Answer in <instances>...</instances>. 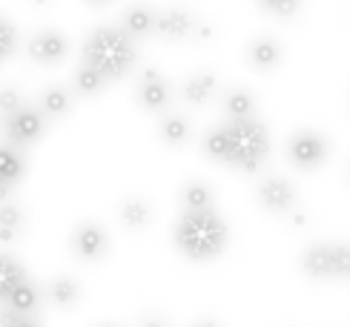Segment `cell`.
Returning a JSON list of instances; mask_svg holds the SVG:
<instances>
[{"label": "cell", "mask_w": 350, "mask_h": 327, "mask_svg": "<svg viewBox=\"0 0 350 327\" xmlns=\"http://www.w3.org/2000/svg\"><path fill=\"white\" fill-rule=\"evenodd\" d=\"M201 150L215 164H227L241 172H256L270 153L267 127L253 118V121H227L215 127L201 141Z\"/></svg>", "instance_id": "cell-1"}, {"label": "cell", "mask_w": 350, "mask_h": 327, "mask_svg": "<svg viewBox=\"0 0 350 327\" xmlns=\"http://www.w3.org/2000/svg\"><path fill=\"white\" fill-rule=\"evenodd\" d=\"M227 239H230L227 224L215 210H196V213L184 210L172 233L175 247L189 261H210L221 256Z\"/></svg>", "instance_id": "cell-2"}, {"label": "cell", "mask_w": 350, "mask_h": 327, "mask_svg": "<svg viewBox=\"0 0 350 327\" xmlns=\"http://www.w3.org/2000/svg\"><path fill=\"white\" fill-rule=\"evenodd\" d=\"M83 64L107 81H118L135 66V43L121 26H98L83 43Z\"/></svg>", "instance_id": "cell-3"}, {"label": "cell", "mask_w": 350, "mask_h": 327, "mask_svg": "<svg viewBox=\"0 0 350 327\" xmlns=\"http://www.w3.org/2000/svg\"><path fill=\"white\" fill-rule=\"evenodd\" d=\"M310 281H350V241H316L299 256Z\"/></svg>", "instance_id": "cell-4"}, {"label": "cell", "mask_w": 350, "mask_h": 327, "mask_svg": "<svg viewBox=\"0 0 350 327\" xmlns=\"http://www.w3.org/2000/svg\"><path fill=\"white\" fill-rule=\"evenodd\" d=\"M327 153H330V144L325 141V135H319V132H313V129L296 132V135L290 138V144H287V155L299 170L322 167Z\"/></svg>", "instance_id": "cell-5"}, {"label": "cell", "mask_w": 350, "mask_h": 327, "mask_svg": "<svg viewBox=\"0 0 350 327\" xmlns=\"http://www.w3.org/2000/svg\"><path fill=\"white\" fill-rule=\"evenodd\" d=\"M198 23L196 18L189 14L187 9H178V6H164L155 12V35L161 40H170V43H178V40H187L198 35Z\"/></svg>", "instance_id": "cell-6"}, {"label": "cell", "mask_w": 350, "mask_h": 327, "mask_svg": "<svg viewBox=\"0 0 350 327\" xmlns=\"http://www.w3.org/2000/svg\"><path fill=\"white\" fill-rule=\"evenodd\" d=\"M43 129H46V115L35 107H21L14 115L6 118V135L14 146H29L40 141Z\"/></svg>", "instance_id": "cell-7"}, {"label": "cell", "mask_w": 350, "mask_h": 327, "mask_svg": "<svg viewBox=\"0 0 350 327\" xmlns=\"http://www.w3.org/2000/svg\"><path fill=\"white\" fill-rule=\"evenodd\" d=\"M256 196H258V204L265 207L267 213H273V215H287V213H293V210H296V201H299L293 184H290L287 178H279V175L265 178V181L258 184Z\"/></svg>", "instance_id": "cell-8"}, {"label": "cell", "mask_w": 350, "mask_h": 327, "mask_svg": "<svg viewBox=\"0 0 350 327\" xmlns=\"http://www.w3.org/2000/svg\"><path fill=\"white\" fill-rule=\"evenodd\" d=\"M109 250V235L107 230L95 224V221H86V224H78L75 233H72V252L81 261H98L104 259Z\"/></svg>", "instance_id": "cell-9"}, {"label": "cell", "mask_w": 350, "mask_h": 327, "mask_svg": "<svg viewBox=\"0 0 350 327\" xmlns=\"http://www.w3.org/2000/svg\"><path fill=\"white\" fill-rule=\"evenodd\" d=\"M172 86L158 75L155 69H144V75H141V83L135 89V101H138V107L141 109H147V112H164L170 103H172Z\"/></svg>", "instance_id": "cell-10"}, {"label": "cell", "mask_w": 350, "mask_h": 327, "mask_svg": "<svg viewBox=\"0 0 350 327\" xmlns=\"http://www.w3.org/2000/svg\"><path fill=\"white\" fill-rule=\"evenodd\" d=\"M69 40L55 32V29H43V32H35L32 40H29V57L38 64H57L66 57Z\"/></svg>", "instance_id": "cell-11"}, {"label": "cell", "mask_w": 350, "mask_h": 327, "mask_svg": "<svg viewBox=\"0 0 350 327\" xmlns=\"http://www.w3.org/2000/svg\"><path fill=\"white\" fill-rule=\"evenodd\" d=\"M282 47L275 38H256L250 47H247V64H250L253 69L258 72H273L275 66L282 64Z\"/></svg>", "instance_id": "cell-12"}, {"label": "cell", "mask_w": 350, "mask_h": 327, "mask_svg": "<svg viewBox=\"0 0 350 327\" xmlns=\"http://www.w3.org/2000/svg\"><path fill=\"white\" fill-rule=\"evenodd\" d=\"M23 172H26L23 153L6 144L3 150H0V189H3V196H9V189L21 181Z\"/></svg>", "instance_id": "cell-13"}, {"label": "cell", "mask_w": 350, "mask_h": 327, "mask_svg": "<svg viewBox=\"0 0 350 327\" xmlns=\"http://www.w3.org/2000/svg\"><path fill=\"white\" fill-rule=\"evenodd\" d=\"M121 29L129 35V38H147L155 32V12L150 6H129L121 18Z\"/></svg>", "instance_id": "cell-14"}, {"label": "cell", "mask_w": 350, "mask_h": 327, "mask_svg": "<svg viewBox=\"0 0 350 327\" xmlns=\"http://www.w3.org/2000/svg\"><path fill=\"white\" fill-rule=\"evenodd\" d=\"M215 86H218V78L213 72H196V75H189L181 83V95L187 103H207L215 95Z\"/></svg>", "instance_id": "cell-15"}, {"label": "cell", "mask_w": 350, "mask_h": 327, "mask_svg": "<svg viewBox=\"0 0 350 327\" xmlns=\"http://www.w3.org/2000/svg\"><path fill=\"white\" fill-rule=\"evenodd\" d=\"M256 109L258 103L250 89H230L224 98V112L230 115V121H253Z\"/></svg>", "instance_id": "cell-16"}, {"label": "cell", "mask_w": 350, "mask_h": 327, "mask_svg": "<svg viewBox=\"0 0 350 327\" xmlns=\"http://www.w3.org/2000/svg\"><path fill=\"white\" fill-rule=\"evenodd\" d=\"M46 299L55 304V307H75L78 299H81V285L72 276H57L46 285Z\"/></svg>", "instance_id": "cell-17"}, {"label": "cell", "mask_w": 350, "mask_h": 327, "mask_svg": "<svg viewBox=\"0 0 350 327\" xmlns=\"http://www.w3.org/2000/svg\"><path fill=\"white\" fill-rule=\"evenodd\" d=\"M215 204V192L207 181H187L181 189V207L187 213H196V210H213Z\"/></svg>", "instance_id": "cell-18"}, {"label": "cell", "mask_w": 350, "mask_h": 327, "mask_svg": "<svg viewBox=\"0 0 350 327\" xmlns=\"http://www.w3.org/2000/svg\"><path fill=\"white\" fill-rule=\"evenodd\" d=\"M118 215H121V221H124V227H129L133 233H138V230H144L150 224V218H152V207L144 201V198H126L121 207H118Z\"/></svg>", "instance_id": "cell-19"}, {"label": "cell", "mask_w": 350, "mask_h": 327, "mask_svg": "<svg viewBox=\"0 0 350 327\" xmlns=\"http://www.w3.org/2000/svg\"><path fill=\"white\" fill-rule=\"evenodd\" d=\"M72 109V95L66 86H49L46 92L40 95V112L57 121V118H66Z\"/></svg>", "instance_id": "cell-20"}, {"label": "cell", "mask_w": 350, "mask_h": 327, "mask_svg": "<svg viewBox=\"0 0 350 327\" xmlns=\"http://www.w3.org/2000/svg\"><path fill=\"white\" fill-rule=\"evenodd\" d=\"M3 307H9L12 313H18V316H35L38 307H40V296H38L32 281H26V285H21L9 299H3Z\"/></svg>", "instance_id": "cell-21"}, {"label": "cell", "mask_w": 350, "mask_h": 327, "mask_svg": "<svg viewBox=\"0 0 350 327\" xmlns=\"http://www.w3.org/2000/svg\"><path fill=\"white\" fill-rule=\"evenodd\" d=\"M189 132H193V127H189V118L187 115H167L161 118V124H158V135H161V141L167 146H181Z\"/></svg>", "instance_id": "cell-22"}, {"label": "cell", "mask_w": 350, "mask_h": 327, "mask_svg": "<svg viewBox=\"0 0 350 327\" xmlns=\"http://www.w3.org/2000/svg\"><path fill=\"white\" fill-rule=\"evenodd\" d=\"M29 276L23 270V264L14 259V256H3V264H0V293H3V299H9V296L18 290L21 285H26Z\"/></svg>", "instance_id": "cell-23"}, {"label": "cell", "mask_w": 350, "mask_h": 327, "mask_svg": "<svg viewBox=\"0 0 350 327\" xmlns=\"http://www.w3.org/2000/svg\"><path fill=\"white\" fill-rule=\"evenodd\" d=\"M104 86H107V78L100 75V72H95L92 66L83 64V66L75 72V89H78V95H83V98L100 95V92H104Z\"/></svg>", "instance_id": "cell-24"}, {"label": "cell", "mask_w": 350, "mask_h": 327, "mask_svg": "<svg viewBox=\"0 0 350 327\" xmlns=\"http://www.w3.org/2000/svg\"><path fill=\"white\" fill-rule=\"evenodd\" d=\"M23 227V213H21V207L18 204H3V210H0V230H3V241L9 244L14 235L21 233Z\"/></svg>", "instance_id": "cell-25"}, {"label": "cell", "mask_w": 350, "mask_h": 327, "mask_svg": "<svg viewBox=\"0 0 350 327\" xmlns=\"http://www.w3.org/2000/svg\"><path fill=\"white\" fill-rule=\"evenodd\" d=\"M256 3L270 12L273 18H296L301 9V0H256Z\"/></svg>", "instance_id": "cell-26"}, {"label": "cell", "mask_w": 350, "mask_h": 327, "mask_svg": "<svg viewBox=\"0 0 350 327\" xmlns=\"http://www.w3.org/2000/svg\"><path fill=\"white\" fill-rule=\"evenodd\" d=\"M0 47H3V61H9L14 55V49H18V26H14L9 18L0 21Z\"/></svg>", "instance_id": "cell-27"}, {"label": "cell", "mask_w": 350, "mask_h": 327, "mask_svg": "<svg viewBox=\"0 0 350 327\" xmlns=\"http://www.w3.org/2000/svg\"><path fill=\"white\" fill-rule=\"evenodd\" d=\"M23 107L21 103V95H18V89H12V86H6L3 89V98H0V109H3V115L9 118V115H14Z\"/></svg>", "instance_id": "cell-28"}, {"label": "cell", "mask_w": 350, "mask_h": 327, "mask_svg": "<svg viewBox=\"0 0 350 327\" xmlns=\"http://www.w3.org/2000/svg\"><path fill=\"white\" fill-rule=\"evenodd\" d=\"M3 327H40L35 316H18L9 307H3Z\"/></svg>", "instance_id": "cell-29"}, {"label": "cell", "mask_w": 350, "mask_h": 327, "mask_svg": "<svg viewBox=\"0 0 350 327\" xmlns=\"http://www.w3.org/2000/svg\"><path fill=\"white\" fill-rule=\"evenodd\" d=\"M138 327H170V324H167V319H164V316L150 313V316H144V319L138 322Z\"/></svg>", "instance_id": "cell-30"}, {"label": "cell", "mask_w": 350, "mask_h": 327, "mask_svg": "<svg viewBox=\"0 0 350 327\" xmlns=\"http://www.w3.org/2000/svg\"><path fill=\"white\" fill-rule=\"evenodd\" d=\"M189 327H221V322H215V319H198V322H193Z\"/></svg>", "instance_id": "cell-31"}, {"label": "cell", "mask_w": 350, "mask_h": 327, "mask_svg": "<svg viewBox=\"0 0 350 327\" xmlns=\"http://www.w3.org/2000/svg\"><path fill=\"white\" fill-rule=\"evenodd\" d=\"M83 3H90V6L100 9V6H107V3H112V0H83Z\"/></svg>", "instance_id": "cell-32"}, {"label": "cell", "mask_w": 350, "mask_h": 327, "mask_svg": "<svg viewBox=\"0 0 350 327\" xmlns=\"http://www.w3.org/2000/svg\"><path fill=\"white\" fill-rule=\"evenodd\" d=\"M98 327H118V324H109V322H104V324H98Z\"/></svg>", "instance_id": "cell-33"}, {"label": "cell", "mask_w": 350, "mask_h": 327, "mask_svg": "<svg viewBox=\"0 0 350 327\" xmlns=\"http://www.w3.org/2000/svg\"><path fill=\"white\" fill-rule=\"evenodd\" d=\"M35 3H40V6H43V3H49V0H35Z\"/></svg>", "instance_id": "cell-34"}]
</instances>
